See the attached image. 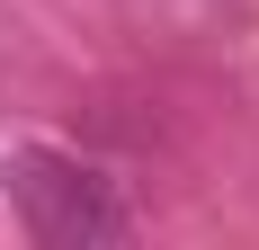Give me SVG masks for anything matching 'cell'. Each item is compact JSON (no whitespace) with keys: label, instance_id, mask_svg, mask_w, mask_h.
Wrapping results in <instances>:
<instances>
[{"label":"cell","instance_id":"6da1fadb","mask_svg":"<svg viewBox=\"0 0 259 250\" xmlns=\"http://www.w3.org/2000/svg\"><path fill=\"white\" fill-rule=\"evenodd\" d=\"M9 205H18V224L36 232V241L54 250H107L125 241V205H116V188H107L90 161H72V152H9Z\"/></svg>","mask_w":259,"mask_h":250}]
</instances>
